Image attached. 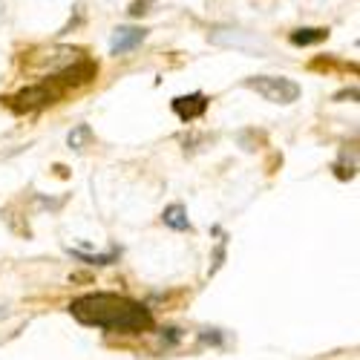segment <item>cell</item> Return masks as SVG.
<instances>
[{
    "mask_svg": "<svg viewBox=\"0 0 360 360\" xmlns=\"http://www.w3.org/2000/svg\"><path fill=\"white\" fill-rule=\"evenodd\" d=\"M199 338H202V343H217V346L222 343V335L217 332V328H205V332H202Z\"/></svg>",
    "mask_w": 360,
    "mask_h": 360,
    "instance_id": "obj_13",
    "label": "cell"
},
{
    "mask_svg": "<svg viewBox=\"0 0 360 360\" xmlns=\"http://www.w3.org/2000/svg\"><path fill=\"white\" fill-rule=\"evenodd\" d=\"M332 170H335V176L340 179V182H349V179H354L357 176V153H352V159H349V150H343L340 162H335Z\"/></svg>",
    "mask_w": 360,
    "mask_h": 360,
    "instance_id": "obj_10",
    "label": "cell"
},
{
    "mask_svg": "<svg viewBox=\"0 0 360 360\" xmlns=\"http://www.w3.org/2000/svg\"><path fill=\"white\" fill-rule=\"evenodd\" d=\"M147 4H150V0H136V4L130 6V15L133 18H141V15H147L150 9H147Z\"/></svg>",
    "mask_w": 360,
    "mask_h": 360,
    "instance_id": "obj_14",
    "label": "cell"
},
{
    "mask_svg": "<svg viewBox=\"0 0 360 360\" xmlns=\"http://www.w3.org/2000/svg\"><path fill=\"white\" fill-rule=\"evenodd\" d=\"M288 41L294 46H314V44H323L328 41V29H320V26H303V29H294L288 35Z\"/></svg>",
    "mask_w": 360,
    "mask_h": 360,
    "instance_id": "obj_7",
    "label": "cell"
},
{
    "mask_svg": "<svg viewBox=\"0 0 360 360\" xmlns=\"http://www.w3.org/2000/svg\"><path fill=\"white\" fill-rule=\"evenodd\" d=\"M144 41H147V29H141V26H118L112 32V38H110V52L115 58L127 55V52L139 49Z\"/></svg>",
    "mask_w": 360,
    "mask_h": 360,
    "instance_id": "obj_4",
    "label": "cell"
},
{
    "mask_svg": "<svg viewBox=\"0 0 360 360\" xmlns=\"http://www.w3.org/2000/svg\"><path fill=\"white\" fill-rule=\"evenodd\" d=\"M225 257H228V239L222 236V239H219V245H217V251H214V265H211V271H207V274L214 277V274L219 271V268L225 265Z\"/></svg>",
    "mask_w": 360,
    "mask_h": 360,
    "instance_id": "obj_11",
    "label": "cell"
},
{
    "mask_svg": "<svg viewBox=\"0 0 360 360\" xmlns=\"http://www.w3.org/2000/svg\"><path fill=\"white\" fill-rule=\"evenodd\" d=\"M67 254L72 257V259H78V262H84V265H98V268H104V265H112V262H118V257H122V248H110V251H104V254H86V251H78V248H67Z\"/></svg>",
    "mask_w": 360,
    "mask_h": 360,
    "instance_id": "obj_6",
    "label": "cell"
},
{
    "mask_svg": "<svg viewBox=\"0 0 360 360\" xmlns=\"http://www.w3.org/2000/svg\"><path fill=\"white\" fill-rule=\"evenodd\" d=\"M335 101H338V104H340V101H357V86L343 89V93H338V96H335Z\"/></svg>",
    "mask_w": 360,
    "mask_h": 360,
    "instance_id": "obj_15",
    "label": "cell"
},
{
    "mask_svg": "<svg viewBox=\"0 0 360 360\" xmlns=\"http://www.w3.org/2000/svg\"><path fill=\"white\" fill-rule=\"evenodd\" d=\"M70 314L84 326H96L118 335H141L153 328L150 309L124 294H107V291L81 294L70 303Z\"/></svg>",
    "mask_w": 360,
    "mask_h": 360,
    "instance_id": "obj_1",
    "label": "cell"
},
{
    "mask_svg": "<svg viewBox=\"0 0 360 360\" xmlns=\"http://www.w3.org/2000/svg\"><path fill=\"white\" fill-rule=\"evenodd\" d=\"M207 96L205 93H191V96H176L173 101H170V107H173V112L182 118V122H196V118H202L205 112H207Z\"/></svg>",
    "mask_w": 360,
    "mask_h": 360,
    "instance_id": "obj_5",
    "label": "cell"
},
{
    "mask_svg": "<svg viewBox=\"0 0 360 360\" xmlns=\"http://www.w3.org/2000/svg\"><path fill=\"white\" fill-rule=\"evenodd\" d=\"M93 139H96L93 127H89V124H78V127H72V133L67 136V144H70V150H78V153H81L84 147L93 144Z\"/></svg>",
    "mask_w": 360,
    "mask_h": 360,
    "instance_id": "obj_9",
    "label": "cell"
},
{
    "mask_svg": "<svg viewBox=\"0 0 360 360\" xmlns=\"http://www.w3.org/2000/svg\"><path fill=\"white\" fill-rule=\"evenodd\" d=\"M162 222L173 231H191V219H188V211H185V205H167L165 207V214H162Z\"/></svg>",
    "mask_w": 360,
    "mask_h": 360,
    "instance_id": "obj_8",
    "label": "cell"
},
{
    "mask_svg": "<svg viewBox=\"0 0 360 360\" xmlns=\"http://www.w3.org/2000/svg\"><path fill=\"white\" fill-rule=\"evenodd\" d=\"M245 86L271 104H294L300 98V84L283 75H254L245 78Z\"/></svg>",
    "mask_w": 360,
    "mask_h": 360,
    "instance_id": "obj_3",
    "label": "cell"
},
{
    "mask_svg": "<svg viewBox=\"0 0 360 360\" xmlns=\"http://www.w3.org/2000/svg\"><path fill=\"white\" fill-rule=\"evenodd\" d=\"M64 96H67V89L58 84L55 78H46V81H38V84H32V86L20 89L18 96L4 98V101L9 104L12 112L23 115V112H38V110H44V107H52V104L61 101Z\"/></svg>",
    "mask_w": 360,
    "mask_h": 360,
    "instance_id": "obj_2",
    "label": "cell"
},
{
    "mask_svg": "<svg viewBox=\"0 0 360 360\" xmlns=\"http://www.w3.org/2000/svg\"><path fill=\"white\" fill-rule=\"evenodd\" d=\"M179 340H182V332H179V328H173V326H170V328H162V343H165V349H167V346H176Z\"/></svg>",
    "mask_w": 360,
    "mask_h": 360,
    "instance_id": "obj_12",
    "label": "cell"
}]
</instances>
